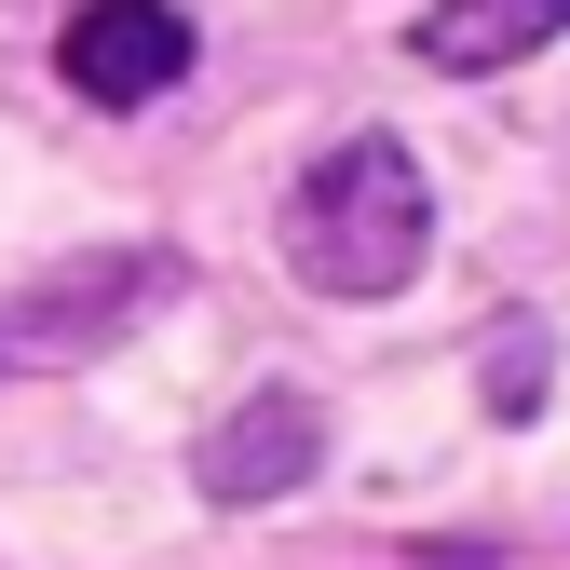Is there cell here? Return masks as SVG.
Returning <instances> with one entry per match:
<instances>
[{
  "instance_id": "277c9868",
  "label": "cell",
  "mask_w": 570,
  "mask_h": 570,
  "mask_svg": "<svg viewBox=\"0 0 570 570\" xmlns=\"http://www.w3.org/2000/svg\"><path fill=\"white\" fill-rule=\"evenodd\" d=\"M570 28V0H435L421 14V68H449V82H489V68H517Z\"/></svg>"
},
{
  "instance_id": "6da1fadb",
  "label": "cell",
  "mask_w": 570,
  "mask_h": 570,
  "mask_svg": "<svg viewBox=\"0 0 570 570\" xmlns=\"http://www.w3.org/2000/svg\"><path fill=\"white\" fill-rule=\"evenodd\" d=\"M421 245H435V177L407 164V136H340L285 204V258L326 299H394L421 272Z\"/></svg>"
},
{
  "instance_id": "3957f363",
  "label": "cell",
  "mask_w": 570,
  "mask_h": 570,
  "mask_svg": "<svg viewBox=\"0 0 570 570\" xmlns=\"http://www.w3.org/2000/svg\"><path fill=\"white\" fill-rule=\"evenodd\" d=\"M55 55H68V82H82L96 109H136V96H164L190 68V14L177 0H82Z\"/></svg>"
},
{
  "instance_id": "7a4b0ae2",
  "label": "cell",
  "mask_w": 570,
  "mask_h": 570,
  "mask_svg": "<svg viewBox=\"0 0 570 570\" xmlns=\"http://www.w3.org/2000/svg\"><path fill=\"white\" fill-rule=\"evenodd\" d=\"M313 462H326V421H313V394H285V381H272V394H245L218 435L190 449L204 503H232V517H245V503H285V489H299Z\"/></svg>"
},
{
  "instance_id": "5b68a950",
  "label": "cell",
  "mask_w": 570,
  "mask_h": 570,
  "mask_svg": "<svg viewBox=\"0 0 570 570\" xmlns=\"http://www.w3.org/2000/svg\"><path fill=\"white\" fill-rule=\"evenodd\" d=\"M164 285V258H82V272H55V299L14 313V353H82L96 326H122L136 299Z\"/></svg>"
}]
</instances>
